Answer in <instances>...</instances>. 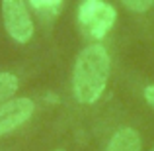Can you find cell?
Listing matches in <instances>:
<instances>
[{
  "mask_svg": "<svg viewBox=\"0 0 154 151\" xmlns=\"http://www.w3.org/2000/svg\"><path fill=\"white\" fill-rule=\"evenodd\" d=\"M109 69V55L102 43H92L80 51L72 71V90L80 104H94L102 96Z\"/></svg>",
  "mask_w": 154,
  "mask_h": 151,
  "instance_id": "cell-1",
  "label": "cell"
},
{
  "mask_svg": "<svg viewBox=\"0 0 154 151\" xmlns=\"http://www.w3.org/2000/svg\"><path fill=\"white\" fill-rule=\"evenodd\" d=\"M117 12L103 0H84L78 8V24L90 38L102 39L113 28Z\"/></svg>",
  "mask_w": 154,
  "mask_h": 151,
  "instance_id": "cell-2",
  "label": "cell"
},
{
  "mask_svg": "<svg viewBox=\"0 0 154 151\" xmlns=\"http://www.w3.org/2000/svg\"><path fill=\"white\" fill-rule=\"evenodd\" d=\"M2 22L14 41L27 43L33 38V22L23 0H2Z\"/></svg>",
  "mask_w": 154,
  "mask_h": 151,
  "instance_id": "cell-3",
  "label": "cell"
},
{
  "mask_svg": "<svg viewBox=\"0 0 154 151\" xmlns=\"http://www.w3.org/2000/svg\"><path fill=\"white\" fill-rule=\"evenodd\" d=\"M33 102L29 98H12L0 104V137L18 130L33 116Z\"/></svg>",
  "mask_w": 154,
  "mask_h": 151,
  "instance_id": "cell-4",
  "label": "cell"
},
{
  "mask_svg": "<svg viewBox=\"0 0 154 151\" xmlns=\"http://www.w3.org/2000/svg\"><path fill=\"white\" fill-rule=\"evenodd\" d=\"M140 136L133 128H123L109 140L105 151H140Z\"/></svg>",
  "mask_w": 154,
  "mask_h": 151,
  "instance_id": "cell-5",
  "label": "cell"
},
{
  "mask_svg": "<svg viewBox=\"0 0 154 151\" xmlns=\"http://www.w3.org/2000/svg\"><path fill=\"white\" fill-rule=\"evenodd\" d=\"M18 90V77L12 73H0V104L12 100Z\"/></svg>",
  "mask_w": 154,
  "mask_h": 151,
  "instance_id": "cell-6",
  "label": "cell"
},
{
  "mask_svg": "<svg viewBox=\"0 0 154 151\" xmlns=\"http://www.w3.org/2000/svg\"><path fill=\"white\" fill-rule=\"evenodd\" d=\"M29 4L33 6V10H37L39 14H49L57 16L63 6V0H29Z\"/></svg>",
  "mask_w": 154,
  "mask_h": 151,
  "instance_id": "cell-7",
  "label": "cell"
},
{
  "mask_svg": "<svg viewBox=\"0 0 154 151\" xmlns=\"http://www.w3.org/2000/svg\"><path fill=\"white\" fill-rule=\"evenodd\" d=\"M121 2L133 12H146V10H150L154 0H121Z\"/></svg>",
  "mask_w": 154,
  "mask_h": 151,
  "instance_id": "cell-8",
  "label": "cell"
},
{
  "mask_svg": "<svg viewBox=\"0 0 154 151\" xmlns=\"http://www.w3.org/2000/svg\"><path fill=\"white\" fill-rule=\"evenodd\" d=\"M144 100L154 108V84H150V87L144 88Z\"/></svg>",
  "mask_w": 154,
  "mask_h": 151,
  "instance_id": "cell-9",
  "label": "cell"
},
{
  "mask_svg": "<svg viewBox=\"0 0 154 151\" xmlns=\"http://www.w3.org/2000/svg\"><path fill=\"white\" fill-rule=\"evenodd\" d=\"M57 151H63V149H57Z\"/></svg>",
  "mask_w": 154,
  "mask_h": 151,
  "instance_id": "cell-10",
  "label": "cell"
}]
</instances>
